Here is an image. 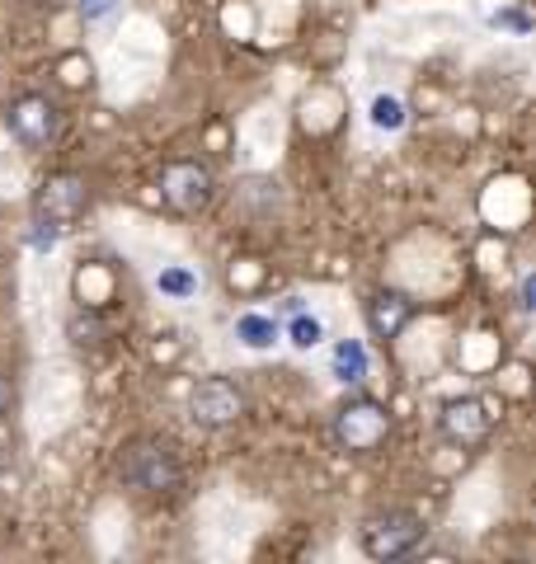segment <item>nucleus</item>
<instances>
[{
    "instance_id": "nucleus-12",
    "label": "nucleus",
    "mask_w": 536,
    "mask_h": 564,
    "mask_svg": "<svg viewBox=\"0 0 536 564\" xmlns=\"http://www.w3.org/2000/svg\"><path fill=\"white\" fill-rule=\"evenodd\" d=\"M334 377L344 381V386L367 381V348L357 344V339H339L334 344Z\"/></svg>"
},
{
    "instance_id": "nucleus-14",
    "label": "nucleus",
    "mask_w": 536,
    "mask_h": 564,
    "mask_svg": "<svg viewBox=\"0 0 536 564\" xmlns=\"http://www.w3.org/2000/svg\"><path fill=\"white\" fill-rule=\"evenodd\" d=\"M372 128L400 132L405 128V104L396 95H377V99H372Z\"/></svg>"
},
{
    "instance_id": "nucleus-9",
    "label": "nucleus",
    "mask_w": 536,
    "mask_h": 564,
    "mask_svg": "<svg viewBox=\"0 0 536 564\" xmlns=\"http://www.w3.org/2000/svg\"><path fill=\"white\" fill-rule=\"evenodd\" d=\"M363 315H367L372 339L390 344V339H400V334L409 329V321H415V302H409L405 292H396V288H382V292L367 296V311Z\"/></svg>"
},
{
    "instance_id": "nucleus-10",
    "label": "nucleus",
    "mask_w": 536,
    "mask_h": 564,
    "mask_svg": "<svg viewBox=\"0 0 536 564\" xmlns=\"http://www.w3.org/2000/svg\"><path fill=\"white\" fill-rule=\"evenodd\" d=\"M278 334H282V325L274 321V315H264V311H245V315H236V339L245 344V348H274L278 344Z\"/></svg>"
},
{
    "instance_id": "nucleus-18",
    "label": "nucleus",
    "mask_w": 536,
    "mask_h": 564,
    "mask_svg": "<svg viewBox=\"0 0 536 564\" xmlns=\"http://www.w3.org/2000/svg\"><path fill=\"white\" fill-rule=\"evenodd\" d=\"M10 404H14V386L10 377H0V414H10Z\"/></svg>"
},
{
    "instance_id": "nucleus-5",
    "label": "nucleus",
    "mask_w": 536,
    "mask_h": 564,
    "mask_svg": "<svg viewBox=\"0 0 536 564\" xmlns=\"http://www.w3.org/2000/svg\"><path fill=\"white\" fill-rule=\"evenodd\" d=\"M212 193H217V180H212V170L203 161H170L160 170V198L179 217H199L212 203Z\"/></svg>"
},
{
    "instance_id": "nucleus-6",
    "label": "nucleus",
    "mask_w": 536,
    "mask_h": 564,
    "mask_svg": "<svg viewBox=\"0 0 536 564\" xmlns=\"http://www.w3.org/2000/svg\"><path fill=\"white\" fill-rule=\"evenodd\" d=\"M85 207H89V184H85V174H76V170L47 174V180L39 184V193H33V217H47L57 226L81 221Z\"/></svg>"
},
{
    "instance_id": "nucleus-11",
    "label": "nucleus",
    "mask_w": 536,
    "mask_h": 564,
    "mask_svg": "<svg viewBox=\"0 0 536 564\" xmlns=\"http://www.w3.org/2000/svg\"><path fill=\"white\" fill-rule=\"evenodd\" d=\"M199 273L189 269V263H165V269L156 273V292L170 296V302H189V296H199Z\"/></svg>"
},
{
    "instance_id": "nucleus-15",
    "label": "nucleus",
    "mask_w": 536,
    "mask_h": 564,
    "mask_svg": "<svg viewBox=\"0 0 536 564\" xmlns=\"http://www.w3.org/2000/svg\"><path fill=\"white\" fill-rule=\"evenodd\" d=\"M62 231H66V226H57V221H47V217H33V231H29V245H33V250H39V254H47V250H52V245H57V240H62Z\"/></svg>"
},
{
    "instance_id": "nucleus-3",
    "label": "nucleus",
    "mask_w": 536,
    "mask_h": 564,
    "mask_svg": "<svg viewBox=\"0 0 536 564\" xmlns=\"http://www.w3.org/2000/svg\"><path fill=\"white\" fill-rule=\"evenodd\" d=\"M386 437H390V410L377 400L357 395L334 414V443L344 452H353V456H372Z\"/></svg>"
},
{
    "instance_id": "nucleus-2",
    "label": "nucleus",
    "mask_w": 536,
    "mask_h": 564,
    "mask_svg": "<svg viewBox=\"0 0 536 564\" xmlns=\"http://www.w3.org/2000/svg\"><path fill=\"white\" fill-rule=\"evenodd\" d=\"M118 470L132 489H147V494H165L179 485V456L170 443H160V437H137V443H128Z\"/></svg>"
},
{
    "instance_id": "nucleus-4",
    "label": "nucleus",
    "mask_w": 536,
    "mask_h": 564,
    "mask_svg": "<svg viewBox=\"0 0 536 564\" xmlns=\"http://www.w3.org/2000/svg\"><path fill=\"white\" fill-rule=\"evenodd\" d=\"M357 541H363L367 560H400L424 541V518L409 513V508H390V513L367 518Z\"/></svg>"
},
{
    "instance_id": "nucleus-1",
    "label": "nucleus",
    "mask_w": 536,
    "mask_h": 564,
    "mask_svg": "<svg viewBox=\"0 0 536 564\" xmlns=\"http://www.w3.org/2000/svg\"><path fill=\"white\" fill-rule=\"evenodd\" d=\"M0 122H6V132L20 141L24 151H47L52 141L62 137L57 104H52L47 95H39V90H24V95L0 104Z\"/></svg>"
},
{
    "instance_id": "nucleus-16",
    "label": "nucleus",
    "mask_w": 536,
    "mask_h": 564,
    "mask_svg": "<svg viewBox=\"0 0 536 564\" xmlns=\"http://www.w3.org/2000/svg\"><path fill=\"white\" fill-rule=\"evenodd\" d=\"M66 334H71L76 344H104V325L95 321V315H76V321L66 325Z\"/></svg>"
},
{
    "instance_id": "nucleus-7",
    "label": "nucleus",
    "mask_w": 536,
    "mask_h": 564,
    "mask_svg": "<svg viewBox=\"0 0 536 564\" xmlns=\"http://www.w3.org/2000/svg\"><path fill=\"white\" fill-rule=\"evenodd\" d=\"M189 414L203 429H231L245 414V391L231 377H203L189 395Z\"/></svg>"
},
{
    "instance_id": "nucleus-13",
    "label": "nucleus",
    "mask_w": 536,
    "mask_h": 564,
    "mask_svg": "<svg viewBox=\"0 0 536 564\" xmlns=\"http://www.w3.org/2000/svg\"><path fill=\"white\" fill-rule=\"evenodd\" d=\"M288 339H292V348H315L320 339H325V321L320 315H307V311H292V321H288Z\"/></svg>"
},
{
    "instance_id": "nucleus-17",
    "label": "nucleus",
    "mask_w": 536,
    "mask_h": 564,
    "mask_svg": "<svg viewBox=\"0 0 536 564\" xmlns=\"http://www.w3.org/2000/svg\"><path fill=\"white\" fill-rule=\"evenodd\" d=\"M114 6H118V0H76V10H81V20H85V24L104 20V14H109Z\"/></svg>"
},
{
    "instance_id": "nucleus-8",
    "label": "nucleus",
    "mask_w": 536,
    "mask_h": 564,
    "mask_svg": "<svg viewBox=\"0 0 536 564\" xmlns=\"http://www.w3.org/2000/svg\"><path fill=\"white\" fill-rule=\"evenodd\" d=\"M438 429H442V437L452 447H480L490 437V429H494V414L485 410V400H475V395H461V400H447L442 404V414H438Z\"/></svg>"
}]
</instances>
